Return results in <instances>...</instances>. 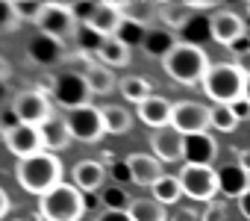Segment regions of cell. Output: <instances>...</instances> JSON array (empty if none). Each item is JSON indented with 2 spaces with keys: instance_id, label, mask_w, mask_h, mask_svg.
Masks as SVG:
<instances>
[{
  "instance_id": "24",
  "label": "cell",
  "mask_w": 250,
  "mask_h": 221,
  "mask_svg": "<svg viewBox=\"0 0 250 221\" xmlns=\"http://www.w3.org/2000/svg\"><path fill=\"white\" fill-rule=\"evenodd\" d=\"M100 115H103V127H106L109 136H121V133H127L133 127V115L124 106L106 103V106H100Z\"/></svg>"
},
{
  "instance_id": "3",
  "label": "cell",
  "mask_w": 250,
  "mask_h": 221,
  "mask_svg": "<svg viewBox=\"0 0 250 221\" xmlns=\"http://www.w3.org/2000/svg\"><path fill=\"white\" fill-rule=\"evenodd\" d=\"M85 212V195L74 183H59L47 195L39 198V215L42 221H80Z\"/></svg>"
},
{
  "instance_id": "38",
  "label": "cell",
  "mask_w": 250,
  "mask_h": 221,
  "mask_svg": "<svg viewBox=\"0 0 250 221\" xmlns=\"http://www.w3.org/2000/svg\"><path fill=\"white\" fill-rule=\"evenodd\" d=\"M232 65H235V68H238V71H241L244 77H250V50H244V53H238Z\"/></svg>"
},
{
  "instance_id": "30",
  "label": "cell",
  "mask_w": 250,
  "mask_h": 221,
  "mask_svg": "<svg viewBox=\"0 0 250 221\" xmlns=\"http://www.w3.org/2000/svg\"><path fill=\"white\" fill-rule=\"evenodd\" d=\"M153 198L162 203V206H168V203H177L180 198H183V183H180V177H162L156 186H153Z\"/></svg>"
},
{
  "instance_id": "26",
  "label": "cell",
  "mask_w": 250,
  "mask_h": 221,
  "mask_svg": "<svg viewBox=\"0 0 250 221\" xmlns=\"http://www.w3.org/2000/svg\"><path fill=\"white\" fill-rule=\"evenodd\" d=\"M127 212L133 215V221H168V212L156 198H136Z\"/></svg>"
},
{
  "instance_id": "14",
  "label": "cell",
  "mask_w": 250,
  "mask_h": 221,
  "mask_svg": "<svg viewBox=\"0 0 250 221\" xmlns=\"http://www.w3.org/2000/svg\"><path fill=\"white\" fill-rule=\"evenodd\" d=\"M88 30L100 39H118L121 30H124V15H121V6L118 3H97L91 21H88Z\"/></svg>"
},
{
  "instance_id": "15",
  "label": "cell",
  "mask_w": 250,
  "mask_h": 221,
  "mask_svg": "<svg viewBox=\"0 0 250 221\" xmlns=\"http://www.w3.org/2000/svg\"><path fill=\"white\" fill-rule=\"evenodd\" d=\"M53 97H59V103L65 106V112L68 109H74V106H83V103H88L85 97H88V86H85V80L83 77H77V74H65V77H59L56 83H53Z\"/></svg>"
},
{
  "instance_id": "9",
  "label": "cell",
  "mask_w": 250,
  "mask_h": 221,
  "mask_svg": "<svg viewBox=\"0 0 250 221\" xmlns=\"http://www.w3.org/2000/svg\"><path fill=\"white\" fill-rule=\"evenodd\" d=\"M12 109L18 112L21 124H33V127H42L50 115V100H47V91L42 88H27V91H18L15 100H12Z\"/></svg>"
},
{
  "instance_id": "23",
  "label": "cell",
  "mask_w": 250,
  "mask_h": 221,
  "mask_svg": "<svg viewBox=\"0 0 250 221\" xmlns=\"http://www.w3.org/2000/svg\"><path fill=\"white\" fill-rule=\"evenodd\" d=\"M159 21L174 33V30H186L194 21V9L188 3H162L159 6Z\"/></svg>"
},
{
  "instance_id": "27",
  "label": "cell",
  "mask_w": 250,
  "mask_h": 221,
  "mask_svg": "<svg viewBox=\"0 0 250 221\" xmlns=\"http://www.w3.org/2000/svg\"><path fill=\"white\" fill-rule=\"evenodd\" d=\"M118 91H121L124 100H130V103H136V106L145 103V100L153 94V91H150V83H147L145 77H136V74H133V77H124V80L118 83Z\"/></svg>"
},
{
  "instance_id": "29",
  "label": "cell",
  "mask_w": 250,
  "mask_h": 221,
  "mask_svg": "<svg viewBox=\"0 0 250 221\" xmlns=\"http://www.w3.org/2000/svg\"><path fill=\"white\" fill-rule=\"evenodd\" d=\"M30 56L39 59V62H44V65L65 59V56L59 53V42H53V39H47V36H39V39L30 44Z\"/></svg>"
},
{
  "instance_id": "21",
  "label": "cell",
  "mask_w": 250,
  "mask_h": 221,
  "mask_svg": "<svg viewBox=\"0 0 250 221\" xmlns=\"http://www.w3.org/2000/svg\"><path fill=\"white\" fill-rule=\"evenodd\" d=\"M218 154V142L209 136V133H200V136H186V162H194V165H209Z\"/></svg>"
},
{
  "instance_id": "36",
  "label": "cell",
  "mask_w": 250,
  "mask_h": 221,
  "mask_svg": "<svg viewBox=\"0 0 250 221\" xmlns=\"http://www.w3.org/2000/svg\"><path fill=\"white\" fill-rule=\"evenodd\" d=\"M97 221H133V215L127 209H103L97 215Z\"/></svg>"
},
{
  "instance_id": "31",
  "label": "cell",
  "mask_w": 250,
  "mask_h": 221,
  "mask_svg": "<svg viewBox=\"0 0 250 221\" xmlns=\"http://www.w3.org/2000/svg\"><path fill=\"white\" fill-rule=\"evenodd\" d=\"M212 127L221 130V133H232L238 127V118L229 106H221V103H212Z\"/></svg>"
},
{
  "instance_id": "28",
  "label": "cell",
  "mask_w": 250,
  "mask_h": 221,
  "mask_svg": "<svg viewBox=\"0 0 250 221\" xmlns=\"http://www.w3.org/2000/svg\"><path fill=\"white\" fill-rule=\"evenodd\" d=\"M174 44H177V39L171 36V30H147V36H145V42H142V47L150 53V56H159V59H165L171 50H174Z\"/></svg>"
},
{
  "instance_id": "42",
  "label": "cell",
  "mask_w": 250,
  "mask_h": 221,
  "mask_svg": "<svg viewBox=\"0 0 250 221\" xmlns=\"http://www.w3.org/2000/svg\"><path fill=\"white\" fill-rule=\"evenodd\" d=\"M244 100H250V77H244V94H241Z\"/></svg>"
},
{
  "instance_id": "1",
  "label": "cell",
  "mask_w": 250,
  "mask_h": 221,
  "mask_svg": "<svg viewBox=\"0 0 250 221\" xmlns=\"http://www.w3.org/2000/svg\"><path fill=\"white\" fill-rule=\"evenodd\" d=\"M162 68L165 74L180 83V86H203L212 62L206 56V50L200 44H191V42H177L174 50L162 59Z\"/></svg>"
},
{
  "instance_id": "43",
  "label": "cell",
  "mask_w": 250,
  "mask_h": 221,
  "mask_svg": "<svg viewBox=\"0 0 250 221\" xmlns=\"http://www.w3.org/2000/svg\"><path fill=\"white\" fill-rule=\"evenodd\" d=\"M3 97H6V83L0 80V103H3Z\"/></svg>"
},
{
  "instance_id": "34",
  "label": "cell",
  "mask_w": 250,
  "mask_h": 221,
  "mask_svg": "<svg viewBox=\"0 0 250 221\" xmlns=\"http://www.w3.org/2000/svg\"><path fill=\"white\" fill-rule=\"evenodd\" d=\"M100 200L106 203V209H130V203H133L121 189H106V192L100 195Z\"/></svg>"
},
{
  "instance_id": "6",
  "label": "cell",
  "mask_w": 250,
  "mask_h": 221,
  "mask_svg": "<svg viewBox=\"0 0 250 221\" xmlns=\"http://www.w3.org/2000/svg\"><path fill=\"white\" fill-rule=\"evenodd\" d=\"M180 183H183V195H188L191 200H215L218 195V171L212 165H194L186 162L180 171Z\"/></svg>"
},
{
  "instance_id": "17",
  "label": "cell",
  "mask_w": 250,
  "mask_h": 221,
  "mask_svg": "<svg viewBox=\"0 0 250 221\" xmlns=\"http://www.w3.org/2000/svg\"><path fill=\"white\" fill-rule=\"evenodd\" d=\"M71 174H74V186H77L83 195L97 192V189L103 186V180H106V168H103V162H97V159H80V162L71 168Z\"/></svg>"
},
{
  "instance_id": "40",
  "label": "cell",
  "mask_w": 250,
  "mask_h": 221,
  "mask_svg": "<svg viewBox=\"0 0 250 221\" xmlns=\"http://www.w3.org/2000/svg\"><path fill=\"white\" fill-rule=\"evenodd\" d=\"M235 165H241V168L250 174V148H247V151H238V159H235Z\"/></svg>"
},
{
  "instance_id": "32",
  "label": "cell",
  "mask_w": 250,
  "mask_h": 221,
  "mask_svg": "<svg viewBox=\"0 0 250 221\" xmlns=\"http://www.w3.org/2000/svg\"><path fill=\"white\" fill-rule=\"evenodd\" d=\"M12 6H15L18 21H33V24H39V18L47 9V3H39V0H15Z\"/></svg>"
},
{
  "instance_id": "8",
  "label": "cell",
  "mask_w": 250,
  "mask_h": 221,
  "mask_svg": "<svg viewBox=\"0 0 250 221\" xmlns=\"http://www.w3.org/2000/svg\"><path fill=\"white\" fill-rule=\"evenodd\" d=\"M65 121H68V130L77 142H97L100 136H106V127H103V115L100 109L91 106V103H83V106H74L65 112Z\"/></svg>"
},
{
  "instance_id": "7",
  "label": "cell",
  "mask_w": 250,
  "mask_h": 221,
  "mask_svg": "<svg viewBox=\"0 0 250 221\" xmlns=\"http://www.w3.org/2000/svg\"><path fill=\"white\" fill-rule=\"evenodd\" d=\"M171 127L180 130L183 136H200V133H206V127H212V106H203L197 100H180V103H174Z\"/></svg>"
},
{
  "instance_id": "2",
  "label": "cell",
  "mask_w": 250,
  "mask_h": 221,
  "mask_svg": "<svg viewBox=\"0 0 250 221\" xmlns=\"http://www.w3.org/2000/svg\"><path fill=\"white\" fill-rule=\"evenodd\" d=\"M15 180L24 192L30 195H47L53 186L62 183V162L56 154H36L30 159H18V168H15Z\"/></svg>"
},
{
  "instance_id": "39",
  "label": "cell",
  "mask_w": 250,
  "mask_h": 221,
  "mask_svg": "<svg viewBox=\"0 0 250 221\" xmlns=\"http://www.w3.org/2000/svg\"><path fill=\"white\" fill-rule=\"evenodd\" d=\"M238 209H241V215H244V218L250 221V189H247V192H244V195L238 198Z\"/></svg>"
},
{
  "instance_id": "33",
  "label": "cell",
  "mask_w": 250,
  "mask_h": 221,
  "mask_svg": "<svg viewBox=\"0 0 250 221\" xmlns=\"http://www.w3.org/2000/svg\"><path fill=\"white\" fill-rule=\"evenodd\" d=\"M18 15H15V6L12 0H0V33H12L18 30Z\"/></svg>"
},
{
  "instance_id": "4",
  "label": "cell",
  "mask_w": 250,
  "mask_h": 221,
  "mask_svg": "<svg viewBox=\"0 0 250 221\" xmlns=\"http://www.w3.org/2000/svg\"><path fill=\"white\" fill-rule=\"evenodd\" d=\"M203 91L206 97H212V103L232 106L244 94V74L232 62H215L203 80Z\"/></svg>"
},
{
  "instance_id": "19",
  "label": "cell",
  "mask_w": 250,
  "mask_h": 221,
  "mask_svg": "<svg viewBox=\"0 0 250 221\" xmlns=\"http://www.w3.org/2000/svg\"><path fill=\"white\" fill-rule=\"evenodd\" d=\"M121 15L127 24H136L142 30H150V24L159 18V6L147 3V0H121Z\"/></svg>"
},
{
  "instance_id": "25",
  "label": "cell",
  "mask_w": 250,
  "mask_h": 221,
  "mask_svg": "<svg viewBox=\"0 0 250 221\" xmlns=\"http://www.w3.org/2000/svg\"><path fill=\"white\" fill-rule=\"evenodd\" d=\"M85 86H88V94H109L112 88H118V80H115V71L106 68V65H94L85 77Z\"/></svg>"
},
{
  "instance_id": "11",
  "label": "cell",
  "mask_w": 250,
  "mask_h": 221,
  "mask_svg": "<svg viewBox=\"0 0 250 221\" xmlns=\"http://www.w3.org/2000/svg\"><path fill=\"white\" fill-rule=\"evenodd\" d=\"M150 151L159 162H180L186 159V136L174 127H162L150 133Z\"/></svg>"
},
{
  "instance_id": "10",
  "label": "cell",
  "mask_w": 250,
  "mask_h": 221,
  "mask_svg": "<svg viewBox=\"0 0 250 221\" xmlns=\"http://www.w3.org/2000/svg\"><path fill=\"white\" fill-rule=\"evenodd\" d=\"M3 145H6V151H9L12 156H18V159H30V156H36V154L44 151L42 130L33 127V124H18L15 130H9V133L3 136Z\"/></svg>"
},
{
  "instance_id": "45",
  "label": "cell",
  "mask_w": 250,
  "mask_h": 221,
  "mask_svg": "<svg viewBox=\"0 0 250 221\" xmlns=\"http://www.w3.org/2000/svg\"><path fill=\"white\" fill-rule=\"evenodd\" d=\"M18 221H21V218H18Z\"/></svg>"
},
{
  "instance_id": "13",
  "label": "cell",
  "mask_w": 250,
  "mask_h": 221,
  "mask_svg": "<svg viewBox=\"0 0 250 221\" xmlns=\"http://www.w3.org/2000/svg\"><path fill=\"white\" fill-rule=\"evenodd\" d=\"M124 162H127V168H130V180L139 183V186H150L153 189L165 177V168H162V162L153 154H130Z\"/></svg>"
},
{
  "instance_id": "20",
  "label": "cell",
  "mask_w": 250,
  "mask_h": 221,
  "mask_svg": "<svg viewBox=\"0 0 250 221\" xmlns=\"http://www.w3.org/2000/svg\"><path fill=\"white\" fill-rule=\"evenodd\" d=\"M97 62L106 65V68H124V65H130V44L127 42H121V39H103L100 47L94 50Z\"/></svg>"
},
{
  "instance_id": "44",
  "label": "cell",
  "mask_w": 250,
  "mask_h": 221,
  "mask_svg": "<svg viewBox=\"0 0 250 221\" xmlns=\"http://www.w3.org/2000/svg\"><path fill=\"white\" fill-rule=\"evenodd\" d=\"M247 15H250V3H247Z\"/></svg>"
},
{
  "instance_id": "37",
  "label": "cell",
  "mask_w": 250,
  "mask_h": 221,
  "mask_svg": "<svg viewBox=\"0 0 250 221\" xmlns=\"http://www.w3.org/2000/svg\"><path fill=\"white\" fill-rule=\"evenodd\" d=\"M229 109L235 112V118H238V121H247V118H250V100H244V97H238Z\"/></svg>"
},
{
  "instance_id": "5",
  "label": "cell",
  "mask_w": 250,
  "mask_h": 221,
  "mask_svg": "<svg viewBox=\"0 0 250 221\" xmlns=\"http://www.w3.org/2000/svg\"><path fill=\"white\" fill-rule=\"evenodd\" d=\"M39 30H42V36H47V39H53V42L62 44V42L77 39L80 21H77L71 3H47L44 15L39 18Z\"/></svg>"
},
{
  "instance_id": "12",
  "label": "cell",
  "mask_w": 250,
  "mask_h": 221,
  "mask_svg": "<svg viewBox=\"0 0 250 221\" xmlns=\"http://www.w3.org/2000/svg\"><path fill=\"white\" fill-rule=\"evenodd\" d=\"M209 36H212L218 44L232 47V44H238V42L244 39V21H241L235 12L221 9V12H215L212 21H209Z\"/></svg>"
},
{
  "instance_id": "35",
  "label": "cell",
  "mask_w": 250,
  "mask_h": 221,
  "mask_svg": "<svg viewBox=\"0 0 250 221\" xmlns=\"http://www.w3.org/2000/svg\"><path fill=\"white\" fill-rule=\"evenodd\" d=\"M224 203H218V200H209L206 203V209H203V215H200V221H227L224 218Z\"/></svg>"
},
{
  "instance_id": "16",
  "label": "cell",
  "mask_w": 250,
  "mask_h": 221,
  "mask_svg": "<svg viewBox=\"0 0 250 221\" xmlns=\"http://www.w3.org/2000/svg\"><path fill=\"white\" fill-rule=\"evenodd\" d=\"M139 109V118L150 127V130H162V127H171V112H174V103H168L165 97L159 94H150L145 103L136 106Z\"/></svg>"
},
{
  "instance_id": "41",
  "label": "cell",
  "mask_w": 250,
  "mask_h": 221,
  "mask_svg": "<svg viewBox=\"0 0 250 221\" xmlns=\"http://www.w3.org/2000/svg\"><path fill=\"white\" fill-rule=\"evenodd\" d=\"M9 212V195L3 192V189H0V218H3Z\"/></svg>"
},
{
  "instance_id": "22",
  "label": "cell",
  "mask_w": 250,
  "mask_h": 221,
  "mask_svg": "<svg viewBox=\"0 0 250 221\" xmlns=\"http://www.w3.org/2000/svg\"><path fill=\"white\" fill-rule=\"evenodd\" d=\"M250 189V174L241 165H227L218 171V192H224L227 198H241Z\"/></svg>"
},
{
  "instance_id": "18",
  "label": "cell",
  "mask_w": 250,
  "mask_h": 221,
  "mask_svg": "<svg viewBox=\"0 0 250 221\" xmlns=\"http://www.w3.org/2000/svg\"><path fill=\"white\" fill-rule=\"evenodd\" d=\"M42 142H44V151H65L71 142H74V136H71V130H68V121L62 118V115H50L42 127Z\"/></svg>"
}]
</instances>
